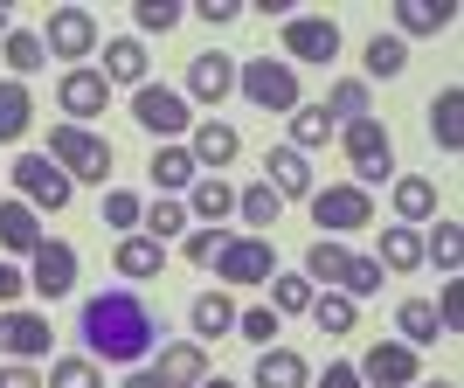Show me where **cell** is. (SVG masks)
I'll list each match as a JSON object with an SVG mask.
<instances>
[{"label": "cell", "mask_w": 464, "mask_h": 388, "mask_svg": "<svg viewBox=\"0 0 464 388\" xmlns=\"http://www.w3.org/2000/svg\"><path fill=\"white\" fill-rule=\"evenodd\" d=\"M14 188H21V201H28V209H70V194H77V180L63 174L56 160L49 153H21L14 160Z\"/></svg>", "instance_id": "cell-4"}, {"label": "cell", "mask_w": 464, "mask_h": 388, "mask_svg": "<svg viewBox=\"0 0 464 388\" xmlns=\"http://www.w3.org/2000/svg\"><path fill=\"white\" fill-rule=\"evenodd\" d=\"M319 388H368V382H361V374H353L347 361H333V368H326V382H319Z\"/></svg>", "instance_id": "cell-52"}, {"label": "cell", "mask_w": 464, "mask_h": 388, "mask_svg": "<svg viewBox=\"0 0 464 388\" xmlns=\"http://www.w3.org/2000/svg\"><path fill=\"white\" fill-rule=\"evenodd\" d=\"M21 291H28V277H21V271H14V264H0V306H14Z\"/></svg>", "instance_id": "cell-51"}, {"label": "cell", "mask_w": 464, "mask_h": 388, "mask_svg": "<svg viewBox=\"0 0 464 388\" xmlns=\"http://www.w3.org/2000/svg\"><path fill=\"white\" fill-rule=\"evenodd\" d=\"M70 285H77V250H70V243H42V250H35V271H28V291L63 298Z\"/></svg>", "instance_id": "cell-13"}, {"label": "cell", "mask_w": 464, "mask_h": 388, "mask_svg": "<svg viewBox=\"0 0 464 388\" xmlns=\"http://www.w3.org/2000/svg\"><path fill=\"white\" fill-rule=\"evenodd\" d=\"M194 15L208 21V28H229V21L243 15V7H236V0H201V7H194Z\"/></svg>", "instance_id": "cell-49"}, {"label": "cell", "mask_w": 464, "mask_h": 388, "mask_svg": "<svg viewBox=\"0 0 464 388\" xmlns=\"http://www.w3.org/2000/svg\"><path fill=\"white\" fill-rule=\"evenodd\" d=\"M222 250H229V229H194L188 236V264H215Z\"/></svg>", "instance_id": "cell-47"}, {"label": "cell", "mask_w": 464, "mask_h": 388, "mask_svg": "<svg viewBox=\"0 0 464 388\" xmlns=\"http://www.w3.org/2000/svg\"><path fill=\"white\" fill-rule=\"evenodd\" d=\"M326 118H347V125H353V118H374L368 112V83H333V91H326Z\"/></svg>", "instance_id": "cell-39"}, {"label": "cell", "mask_w": 464, "mask_h": 388, "mask_svg": "<svg viewBox=\"0 0 464 388\" xmlns=\"http://www.w3.org/2000/svg\"><path fill=\"white\" fill-rule=\"evenodd\" d=\"M395 215H402V222H423V215H437V180L402 174V180H395Z\"/></svg>", "instance_id": "cell-29"}, {"label": "cell", "mask_w": 464, "mask_h": 388, "mask_svg": "<svg viewBox=\"0 0 464 388\" xmlns=\"http://www.w3.org/2000/svg\"><path fill=\"white\" fill-rule=\"evenodd\" d=\"M28 118H35V97H28V83L7 77V83H0V146L28 132Z\"/></svg>", "instance_id": "cell-27"}, {"label": "cell", "mask_w": 464, "mask_h": 388, "mask_svg": "<svg viewBox=\"0 0 464 388\" xmlns=\"http://www.w3.org/2000/svg\"><path fill=\"white\" fill-rule=\"evenodd\" d=\"M174 229H188V209H180L174 194H160L153 209H146V236H153V243H167Z\"/></svg>", "instance_id": "cell-42"}, {"label": "cell", "mask_w": 464, "mask_h": 388, "mask_svg": "<svg viewBox=\"0 0 464 388\" xmlns=\"http://www.w3.org/2000/svg\"><path fill=\"white\" fill-rule=\"evenodd\" d=\"M49 340H56V333H49L42 312H7V319H0V347L14 354V361H42Z\"/></svg>", "instance_id": "cell-14"}, {"label": "cell", "mask_w": 464, "mask_h": 388, "mask_svg": "<svg viewBox=\"0 0 464 388\" xmlns=\"http://www.w3.org/2000/svg\"><path fill=\"white\" fill-rule=\"evenodd\" d=\"M236 333H243L250 347H271V340H277V312H271V306H250V312H236Z\"/></svg>", "instance_id": "cell-43"}, {"label": "cell", "mask_w": 464, "mask_h": 388, "mask_svg": "<svg viewBox=\"0 0 464 388\" xmlns=\"http://www.w3.org/2000/svg\"><path fill=\"white\" fill-rule=\"evenodd\" d=\"M132 125H139V132H153V139H174V132H188L194 118H188V97H180V91H167V83H139V91H132Z\"/></svg>", "instance_id": "cell-7"}, {"label": "cell", "mask_w": 464, "mask_h": 388, "mask_svg": "<svg viewBox=\"0 0 464 388\" xmlns=\"http://www.w3.org/2000/svg\"><path fill=\"white\" fill-rule=\"evenodd\" d=\"M361 63H368V77L388 83V77H402V70H409V49H402V35H374Z\"/></svg>", "instance_id": "cell-35"}, {"label": "cell", "mask_w": 464, "mask_h": 388, "mask_svg": "<svg viewBox=\"0 0 464 388\" xmlns=\"http://www.w3.org/2000/svg\"><path fill=\"white\" fill-rule=\"evenodd\" d=\"M236 91L250 97L256 112H298V70H291V63H243V70H236Z\"/></svg>", "instance_id": "cell-3"}, {"label": "cell", "mask_w": 464, "mask_h": 388, "mask_svg": "<svg viewBox=\"0 0 464 388\" xmlns=\"http://www.w3.org/2000/svg\"><path fill=\"white\" fill-rule=\"evenodd\" d=\"M118 271H125V277H160V271H167V243H153V236H125V243H118Z\"/></svg>", "instance_id": "cell-25"}, {"label": "cell", "mask_w": 464, "mask_h": 388, "mask_svg": "<svg viewBox=\"0 0 464 388\" xmlns=\"http://www.w3.org/2000/svg\"><path fill=\"white\" fill-rule=\"evenodd\" d=\"M188 209L201 215L208 229H222V215L236 209V188H229V180H222V174H201V180H194V194H188Z\"/></svg>", "instance_id": "cell-24"}, {"label": "cell", "mask_w": 464, "mask_h": 388, "mask_svg": "<svg viewBox=\"0 0 464 388\" xmlns=\"http://www.w3.org/2000/svg\"><path fill=\"white\" fill-rule=\"evenodd\" d=\"M430 139H437L444 153L464 146V91H458V83H444V91L430 97Z\"/></svg>", "instance_id": "cell-19"}, {"label": "cell", "mask_w": 464, "mask_h": 388, "mask_svg": "<svg viewBox=\"0 0 464 388\" xmlns=\"http://www.w3.org/2000/svg\"><path fill=\"white\" fill-rule=\"evenodd\" d=\"M160 388H194L201 374H208V354L194 347V340H174V347H160Z\"/></svg>", "instance_id": "cell-20"}, {"label": "cell", "mask_w": 464, "mask_h": 388, "mask_svg": "<svg viewBox=\"0 0 464 388\" xmlns=\"http://www.w3.org/2000/svg\"><path fill=\"white\" fill-rule=\"evenodd\" d=\"M277 209H285V201H277L271 180H250V188L236 194V215H243L250 229H277Z\"/></svg>", "instance_id": "cell-28"}, {"label": "cell", "mask_w": 464, "mask_h": 388, "mask_svg": "<svg viewBox=\"0 0 464 388\" xmlns=\"http://www.w3.org/2000/svg\"><path fill=\"white\" fill-rule=\"evenodd\" d=\"M395 319H402V333H409L402 347H430V340L444 333V326H437V306H430V298H409V306L395 312Z\"/></svg>", "instance_id": "cell-36"}, {"label": "cell", "mask_w": 464, "mask_h": 388, "mask_svg": "<svg viewBox=\"0 0 464 388\" xmlns=\"http://www.w3.org/2000/svg\"><path fill=\"white\" fill-rule=\"evenodd\" d=\"M312 319H319V333H353V298L326 291V298H312Z\"/></svg>", "instance_id": "cell-41"}, {"label": "cell", "mask_w": 464, "mask_h": 388, "mask_svg": "<svg viewBox=\"0 0 464 388\" xmlns=\"http://www.w3.org/2000/svg\"><path fill=\"white\" fill-rule=\"evenodd\" d=\"M423 388H458V382H423Z\"/></svg>", "instance_id": "cell-56"}, {"label": "cell", "mask_w": 464, "mask_h": 388, "mask_svg": "<svg viewBox=\"0 0 464 388\" xmlns=\"http://www.w3.org/2000/svg\"><path fill=\"white\" fill-rule=\"evenodd\" d=\"M194 388H236V382H222V374H215V382H208V374H201V382H194Z\"/></svg>", "instance_id": "cell-55"}, {"label": "cell", "mask_w": 464, "mask_h": 388, "mask_svg": "<svg viewBox=\"0 0 464 388\" xmlns=\"http://www.w3.org/2000/svg\"><path fill=\"white\" fill-rule=\"evenodd\" d=\"M139 215H146V209H139V194H125V188L104 194V222H111V229H139Z\"/></svg>", "instance_id": "cell-45"}, {"label": "cell", "mask_w": 464, "mask_h": 388, "mask_svg": "<svg viewBox=\"0 0 464 388\" xmlns=\"http://www.w3.org/2000/svg\"><path fill=\"white\" fill-rule=\"evenodd\" d=\"M312 201V222H319V229L326 236H340V229H368L374 222V201H368V188H319V194H305Z\"/></svg>", "instance_id": "cell-8"}, {"label": "cell", "mask_w": 464, "mask_h": 388, "mask_svg": "<svg viewBox=\"0 0 464 388\" xmlns=\"http://www.w3.org/2000/svg\"><path fill=\"white\" fill-rule=\"evenodd\" d=\"M146 174H153V188H160V194H180V188H194V180H201V167H194L188 146H160Z\"/></svg>", "instance_id": "cell-21"}, {"label": "cell", "mask_w": 464, "mask_h": 388, "mask_svg": "<svg viewBox=\"0 0 464 388\" xmlns=\"http://www.w3.org/2000/svg\"><path fill=\"white\" fill-rule=\"evenodd\" d=\"M423 257H437V271L458 277V264H464V236H458V222H437V229L423 236Z\"/></svg>", "instance_id": "cell-37"}, {"label": "cell", "mask_w": 464, "mask_h": 388, "mask_svg": "<svg viewBox=\"0 0 464 388\" xmlns=\"http://www.w3.org/2000/svg\"><path fill=\"white\" fill-rule=\"evenodd\" d=\"M347 160H353V188H382L395 174V146H388L382 118H353L347 125Z\"/></svg>", "instance_id": "cell-5"}, {"label": "cell", "mask_w": 464, "mask_h": 388, "mask_svg": "<svg viewBox=\"0 0 464 388\" xmlns=\"http://www.w3.org/2000/svg\"><path fill=\"white\" fill-rule=\"evenodd\" d=\"M125 388H160V374L153 368H132V374H125Z\"/></svg>", "instance_id": "cell-53"}, {"label": "cell", "mask_w": 464, "mask_h": 388, "mask_svg": "<svg viewBox=\"0 0 464 388\" xmlns=\"http://www.w3.org/2000/svg\"><path fill=\"white\" fill-rule=\"evenodd\" d=\"M312 374H305V361L291 347H264L256 354V388H305Z\"/></svg>", "instance_id": "cell-22"}, {"label": "cell", "mask_w": 464, "mask_h": 388, "mask_svg": "<svg viewBox=\"0 0 464 388\" xmlns=\"http://www.w3.org/2000/svg\"><path fill=\"white\" fill-rule=\"evenodd\" d=\"M77 340L91 347V361H111V368H139L146 354L167 340V319H160L132 285L97 291L77 306Z\"/></svg>", "instance_id": "cell-1"}, {"label": "cell", "mask_w": 464, "mask_h": 388, "mask_svg": "<svg viewBox=\"0 0 464 388\" xmlns=\"http://www.w3.org/2000/svg\"><path fill=\"white\" fill-rule=\"evenodd\" d=\"M49 160H56L70 180H104L111 174V139L83 132V125H56V132H49Z\"/></svg>", "instance_id": "cell-2"}, {"label": "cell", "mask_w": 464, "mask_h": 388, "mask_svg": "<svg viewBox=\"0 0 464 388\" xmlns=\"http://www.w3.org/2000/svg\"><path fill=\"white\" fill-rule=\"evenodd\" d=\"M188 91L201 97V104H222V97L236 91V56H222V49L194 56V63H188Z\"/></svg>", "instance_id": "cell-15"}, {"label": "cell", "mask_w": 464, "mask_h": 388, "mask_svg": "<svg viewBox=\"0 0 464 388\" xmlns=\"http://www.w3.org/2000/svg\"><path fill=\"white\" fill-rule=\"evenodd\" d=\"M132 21L146 35H174L180 28V0H132Z\"/></svg>", "instance_id": "cell-40"}, {"label": "cell", "mask_w": 464, "mask_h": 388, "mask_svg": "<svg viewBox=\"0 0 464 388\" xmlns=\"http://www.w3.org/2000/svg\"><path fill=\"white\" fill-rule=\"evenodd\" d=\"M0 388H42V374L28 361H14V368H0Z\"/></svg>", "instance_id": "cell-50"}, {"label": "cell", "mask_w": 464, "mask_h": 388, "mask_svg": "<svg viewBox=\"0 0 464 388\" xmlns=\"http://www.w3.org/2000/svg\"><path fill=\"white\" fill-rule=\"evenodd\" d=\"M437 326H444V333L464 326V285H444V298H437Z\"/></svg>", "instance_id": "cell-48"}, {"label": "cell", "mask_w": 464, "mask_h": 388, "mask_svg": "<svg viewBox=\"0 0 464 388\" xmlns=\"http://www.w3.org/2000/svg\"><path fill=\"white\" fill-rule=\"evenodd\" d=\"M340 285H347V298H374V291H382V264H374V257H353Z\"/></svg>", "instance_id": "cell-44"}, {"label": "cell", "mask_w": 464, "mask_h": 388, "mask_svg": "<svg viewBox=\"0 0 464 388\" xmlns=\"http://www.w3.org/2000/svg\"><path fill=\"white\" fill-rule=\"evenodd\" d=\"M49 236H42L35 209L28 201H0V250H14V257H35Z\"/></svg>", "instance_id": "cell-18"}, {"label": "cell", "mask_w": 464, "mask_h": 388, "mask_svg": "<svg viewBox=\"0 0 464 388\" xmlns=\"http://www.w3.org/2000/svg\"><path fill=\"white\" fill-rule=\"evenodd\" d=\"M312 298H319V291H312L305 271H277L271 277V312L277 319H285V312H312Z\"/></svg>", "instance_id": "cell-33"}, {"label": "cell", "mask_w": 464, "mask_h": 388, "mask_svg": "<svg viewBox=\"0 0 464 388\" xmlns=\"http://www.w3.org/2000/svg\"><path fill=\"white\" fill-rule=\"evenodd\" d=\"M353 374H361V382H382V388H409V382H416V347H402V340H374Z\"/></svg>", "instance_id": "cell-11"}, {"label": "cell", "mask_w": 464, "mask_h": 388, "mask_svg": "<svg viewBox=\"0 0 464 388\" xmlns=\"http://www.w3.org/2000/svg\"><path fill=\"white\" fill-rule=\"evenodd\" d=\"M188 153H194V167H229V160L243 153V139H236V125H222V118H201L194 139H188Z\"/></svg>", "instance_id": "cell-17"}, {"label": "cell", "mask_w": 464, "mask_h": 388, "mask_svg": "<svg viewBox=\"0 0 464 388\" xmlns=\"http://www.w3.org/2000/svg\"><path fill=\"white\" fill-rule=\"evenodd\" d=\"M97 49V15L91 7H49V28H42V56L83 63Z\"/></svg>", "instance_id": "cell-6"}, {"label": "cell", "mask_w": 464, "mask_h": 388, "mask_svg": "<svg viewBox=\"0 0 464 388\" xmlns=\"http://www.w3.org/2000/svg\"><path fill=\"white\" fill-rule=\"evenodd\" d=\"M222 285H264L277 277V257H271V236H229V250L215 257Z\"/></svg>", "instance_id": "cell-9"}, {"label": "cell", "mask_w": 464, "mask_h": 388, "mask_svg": "<svg viewBox=\"0 0 464 388\" xmlns=\"http://www.w3.org/2000/svg\"><path fill=\"white\" fill-rule=\"evenodd\" d=\"M395 21H402V35H437V28H450V0H402Z\"/></svg>", "instance_id": "cell-30"}, {"label": "cell", "mask_w": 464, "mask_h": 388, "mask_svg": "<svg viewBox=\"0 0 464 388\" xmlns=\"http://www.w3.org/2000/svg\"><path fill=\"white\" fill-rule=\"evenodd\" d=\"M0 56H7V70H14V83L28 77V70H42V35H28V28H14V35L0 42Z\"/></svg>", "instance_id": "cell-38"}, {"label": "cell", "mask_w": 464, "mask_h": 388, "mask_svg": "<svg viewBox=\"0 0 464 388\" xmlns=\"http://www.w3.org/2000/svg\"><path fill=\"white\" fill-rule=\"evenodd\" d=\"M14 35V7H7V0H0V42Z\"/></svg>", "instance_id": "cell-54"}, {"label": "cell", "mask_w": 464, "mask_h": 388, "mask_svg": "<svg viewBox=\"0 0 464 388\" xmlns=\"http://www.w3.org/2000/svg\"><path fill=\"white\" fill-rule=\"evenodd\" d=\"M374 264L416 271V264H423V229H382V257H374Z\"/></svg>", "instance_id": "cell-31"}, {"label": "cell", "mask_w": 464, "mask_h": 388, "mask_svg": "<svg viewBox=\"0 0 464 388\" xmlns=\"http://www.w3.org/2000/svg\"><path fill=\"white\" fill-rule=\"evenodd\" d=\"M194 333H201V340H222V333H236V306L222 298V291H201V298H194Z\"/></svg>", "instance_id": "cell-32"}, {"label": "cell", "mask_w": 464, "mask_h": 388, "mask_svg": "<svg viewBox=\"0 0 464 388\" xmlns=\"http://www.w3.org/2000/svg\"><path fill=\"white\" fill-rule=\"evenodd\" d=\"M285 49L298 63H333L340 56V28L326 15H285Z\"/></svg>", "instance_id": "cell-10"}, {"label": "cell", "mask_w": 464, "mask_h": 388, "mask_svg": "<svg viewBox=\"0 0 464 388\" xmlns=\"http://www.w3.org/2000/svg\"><path fill=\"white\" fill-rule=\"evenodd\" d=\"M326 139H333L326 104H298V112H291V153H305V146H326Z\"/></svg>", "instance_id": "cell-34"}, {"label": "cell", "mask_w": 464, "mask_h": 388, "mask_svg": "<svg viewBox=\"0 0 464 388\" xmlns=\"http://www.w3.org/2000/svg\"><path fill=\"white\" fill-rule=\"evenodd\" d=\"M264 180L277 188V201H305L312 194V167H305V153H291V146H271V153H264Z\"/></svg>", "instance_id": "cell-16"}, {"label": "cell", "mask_w": 464, "mask_h": 388, "mask_svg": "<svg viewBox=\"0 0 464 388\" xmlns=\"http://www.w3.org/2000/svg\"><path fill=\"white\" fill-rule=\"evenodd\" d=\"M104 83H146V49L132 35L104 42Z\"/></svg>", "instance_id": "cell-26"}, {"label": "cell", "mask_w": 464, "mask_h": 388, "mask_svg": "<svg viewBox=\"0 0 464 388\" xmlns=\"http://www.w3.org/2000/svg\"><path fill=\"white\" fill-rule=\"evenodd\" d=\"M347 264H353V250L340 243V236H319V243L305 250V277H312V285H340Z\"/></svg>", "instance_id": "cell-23"}, {"label": "cell", "mask_w": 464, "mask_h": 388, "mask_svg": "<svg viewBox=\"0 0 464 388\" xmlns=\"http://www.w3.org/2000/svg\"><path fill=\"white\" fill-rule=\"evenodd\" d=\"M56 97H63V112L70 118H97L104 104H111V83H104V70H63V83H56Z\"/></svg>", "instance_id": "cell-12"}, {"label": "cell", "mask_w": 464, "mask_h": 388, "mask_svg": "<svg viewBox=\"0 0 464 388\" xmlns=\"http://www.w3.org/2000/svg\"><path fill=\"white\" fill-rule=\"evenodd\" d=\"M49 388H97V361H56Z\"/></svg>", "instance_id": "cell-46"}]
</instances>
